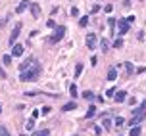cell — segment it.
Returning <instances> with one entry per match:
<instances>
[{
    "instance_id": "19",
    "label": "cell",
    "mask_w": 146,
    "mask_h": 136,
    "mask_svg": "<svg viewBox=\"0 0 146 136\" xmlns=\"http://www.w3.org/2000/svg\"><path fill=\"white\" fill-rule=\"evenodd\" d=\"M94 115H96V106H90V108H88V111L85 113V117H87V119H90V117H94Z\"/></svg>"
},
{
    "instance_id": "20",
    "label": "cell",
    "mask_w": 146,
    "mask_h": 136,
    "mask_svg": "<svg viewBox=\"0 0 146 136\" xmlns=\"http://www.w3.org/2000/svg\"><path fill=\"white\" fill-rule=\"evenodd\" d=\"M102 125H104V129H106V130H111V119H110V117H104Z\"/></svg>"
},
{
    "instance_id": "24",
    "label": "cell",
    "mask_w": 146,
    "mask_h": 136,
    "mask_svg": "<svg viewBox=\"0 0 146 136\" xmlns=\"http://www.w3.org/2000/svg\"><path fill=\"white\" fill-rule=\"evenodd\" d=\"M133 67H135V65H133V63H129V61H127V63H125V73H127V75H131V73L135 71Z\"/></svg>"
},
{
    "instance_id": "17",
    "label": "cell",
    "mask_w": 146,
    "mask_h": 136,
    "mask_svg": "<svg viewBox=\"0 0 146 136\" xmlns=\"http://www.w3.org/2000/svg\"><path fill=\"white\" fill-rule=\"evenodd\" d=\"M48 134H50V129H40L33 132V136H48Z\"/></svg>"
},
{
    "instance_id": "11",
    "label": "cell",
    "mask_w": 146,
    "mask_h": 136,
    "mask_svg": "<svg viewBox=\"0 0 146 136\" xmlns=\"http://www.w3.org/2000/svg\"><path fill=\"white\" fill-rule=\"evenodd\" d=\"M125 98H127V92H125V90H119V92H115V96H113V100H115L117 104L125 102Z\"/></svg>"
},
{
    "instance_id": "36",
    "label": "cell",
    "mask_w": 146,
    "mask_h": 136,
    "mask_svg": "<svg viewBox=\"0 0 146 136\" xmlns=\"http://www.w3.org/2000/svg\"><path fill=\"white\" fill-rule=\"evenodd\" d=\"M104 10H106V12H108V14H111V10H113V6H111V4H108V6L104 8Z\"/></svg>"
},
{
    "instance_id": "30",
    "label": "cell",
    "mask_w": 146,
    "mask_h": 136,
    "mask_svg": "<svg viewBox=\"0 0 146 136\" xmlns=\"http://www.w3.org/2000/svg\"><path fill=\"white\" fill-rule=\"evenodd\" d=\"M33 127H35V119H31V121H27V129H29V130H35Z\"/></svg>"
},
{
    "instance_id": "40",
    "label": "cell",
    "mask_w": 146,
    "mask_h": 136,
    "mask_svg": "<svg viewBox=\"0 0 146 136\" xmlns=\"http://www.w3.org/2000/svg\"><path fill=\"white\" fill-rule=\"evenodd\" d=\"M71 136H77V134H71Z\"/></svg>"
},
{
    "instance_id": "25",
    "label": "cell",
    "mask_w": 146,
    "mask_h": 136,
    "mask_svg": "<svg viewBox=\"0 0 146 136\" xmlns=\"http://www.w3.org/2000/svg\"><path fill=\"white\" fill-rule=\"evenodd\" d=\"M113 125H115V127H123V125H125V119H123V117H115Z\"/></svg>"
},
{
    "instance_id": "2",
    "label": "cell",
    "mask_w": 146,
    "mask_h": 136,
    "mask_svg": "<svg viewBox=\"0 0 146 136\" xmlns=\"http://www.w3.org/2000/svg\"><path fill=\"white\" fill-rule=\"evenodd\" d=\"M64 35H66V27H64V25H58V27L54 29V35L50 36V42H52V44L60 42V40L64 38Z\"/></svg>"
},
{
    "instance_id": "32",
    "label": "cell",
    "mask_w": 146,
    "mask_h": 136,
    "mask_svg": "<svg viewBox=\"0 0 146 136\" xmlns=\"http://www.w3.org/2000/svg\"><path fill=\"white\" fill-rule=\"evenodd\" d=\"M137 73H140V75H142V73H146V67H144V65H140V67H137Z\"/></svg>"
},
{
    "instance_id": "33",
    "label": "cell",
    "mask_w": 146,
    "mask_h": 136,
    "mask_svg": "<svg viewBox=\"0 0 146 136\" xmlns=\"http://www.w3.org/2000/svg\"><path fill=\"white\" fill-rule=\"evenodd\" d=\"M46 25H48V27H50V29H56V27H58V25H56V23L52 21V19H50V21H46Z\"/></svg>"
},
{
    "instance_id": "1",
    "label": "cell",
    "mask_w": 146,
    "mask_h": 136,
    "mask_svg": "<svg viewBox=\"0 0 146 136\" xmlns=\"http://www.w3.org/2000/svg\"><path fill=\"white\" fill-rule=\"evenodd\" d=\"M38 75H40V65L35 63L33 67H29L27 71L19 73V81H35L36 77H38Z\"/></svg>"
},
{
    "instance_id": "34",
    "label": "cell",
    "mask_w": 146,
    "mask_h": 136,
    "mask_svg": "<svg viewBox=\"0 0 146 136\" xmlns=\"http://www.w3.org/2000/svg\"><path fill=\"white\" fill-rule=\"evenodd\" d=\"M90 12H92V14H98V12H100V6H98V4H96V6H92V10H90Z\"/></svg>"
},
{
    "instance_id": "27",
    "label": "cell",
    "mask_w": 146,
    "mask_h": 136,
    "mask_svg": "<svg viewBox=\"0 0 146 136\" xmlns=\"http://www.w3.org/2000/svg\"><path fill=\"white\" fill-rule=\"evenodd\" d=\"M0 136H10L8 129H6V127H2V125H0Z\"/></svg>"
},
{
    "instance_id": "39",
    "label": "cell",
    "mask_w": 146,
    "mask_h": 136,
    "mask_svg": "<svg viewBox=\"0 0 146 136\" xmlns=\"http://www.w3.org/2000/svg\"><path fill=\"white\" fill-rule=\"evenodd\" d=\"M19 136H27V134H19Z\"/></svg>"
},
{
    "instance_id": "12",
    "label": "cell",
    "mask_w": 146,
    "mask_h": 136,
    "mask_svg": "<svg viewBox=\"0 0 146 136\" xmlns=\"http://www.w3.org/2000/svg\"><path fill=\"white\" fill-rule=\"evenodd\" d=\"M115 25H117V19L110 17L108 19V27H110V36H113V31H115Z\"/></svg>"
},
{
    "instance_id": "6",
    "label": "cell",
    "mask_w": 146,
    "mask_h": 136,
    "mask_svg": "<svg viewBox=\"0 0 146 136\" xmlns=\"http://www.w3.org/2000/svg\"><path fill=\"white\" fill-rule=\"evenodd\" d=\"M12 57H21L23 56V46L21 44H15L14 48H12V54H10Z\"/></svg>"
},
{
    "instance_id": "16",
    "label": "cell",
    "mask_w": 146,
    "mask_h": 136,
    "mask_svg": "<svg viewBox=\"0 0 146 136\" xmlns=\"http://www.w3.org/2000/svg\"><path fill=\"white\" fill-rule=\"evenodd\" d=\"M115 79H117V71L113 69V67H111V69L108 71V81H110V83H113Z\"/></svg>"
},
{
    "instance_id": "38",
    "label": "cell",
    "mask_w": 146,
    "mask_h": 136,
    "mask_svg": "<svg viewBox=\"0 0 146 136\" xmlns=\"http://www.w3.org/2000/svg\"><path fill=\"white\" fill-rule=\"evenodd\" d=\"M0 115H2V106H0Z\"/></svg>"
},
{
    "instance_id": "10",
    "label": "cell",
    "mask_w": 146,
    "mask_h": 136,
    "mask_svg": "<svg viewBox=\"0 0 146 136\" xmlns=\"http://www.w3.org/2000/svg\"><path fill=\"white\" fill-rule=\"evenodd\" d=\"M98 44H100V50H102V52H108L110 50V40L106 38V36H104V38H100V40H98Z\"/></svg>"
},
{
    "instance_id": "7",
    "label": "cell",
    "mask_w": 146,
    "mask_h": 136,
    "mask_svg": "<svg viewBox=\"0 0 146 136\" xmlns=\"http://www.w3.org/2000/svg\"><path fill=\"white\" fill-rule=\"evenodd\" d=\"M142 119H144V115H133L131 119L127 121V125H129V127H137V125H139Z\"/></svg>"
},
{
    "instance_id": "31",
    "label": "cell",
    "mask_w": 146,
    "mask_h": 136,
    "mask_svg": "<svg viewBox=\"0 0 146 136\" xmlns=\"http://www.w3.org/2000/svg\"><path fill=\"white\" fill-rule=\"evenodd\" d=\"M71 15H73V17H77V15H79V8H71Z\"/></svg>"
},
{
    "instance_id": "13",
    "label": "cell",
    "mask_w": 146,
    "mask_h": 136,
    "mask_svg": "<svg viewBox=\"0 0 146 136\" xmlns=\"http://www.w3.org/2000/svg\"><path fill=\"white\" fill-rule=\"evenodd\" d=\"M73 109H77V102H67L66 106L62 108V111L66 113V111H73Z\"/></svg>"
},
{
    "instance_id": "28",
    "label": "cell",
    "mask_w": 146,
    "mask_h": 136,
    "mask_svg": "<svg viewBox=\"0 0 146 136\" xmlns=\"http://www.w3.org/2000/svg\"><path fill=\"white\" fill-rule=\"evenodd\" d=\"M106 96H108V98H113V96H115V88L111 86V88H110L108 92H106Z\"/></svg>"
},
{
    "instance_id": "22",
    "label": "cell",
    "mask_w": 146,
    "mask_h": 136,
    "mask_svg": "<svg viewBox=\"0 0 146 136\" xmlns=\"http://www.w3.org/2000/svg\"><path fill=\"white\" fill-rule=\"evenodd\" d=\"M69 94H71V98H77V85L75 83H71V86H69Z\"/></svg>"
},
{
    "instance_id": "14",
    "label": "cell",
    "mask_w": 146,
    "mask_h": 136,
    "mask_svg": "<svg viewBox=\"0 0 146 136\" xmlns=\"http://www.w3.org/2000/svg\"><path fill=\"white\" fill-rule=\"evenodd\" d=\"M140 134H142V127L140 125H137V127H133L129 130V136H140Z\"/></svg>"
},
{
    "instance_id": "37",
    "label": "cell",
    "mask_w": 146,
    "mask_h": 136,
    "mask_svg": "<svg viewBox=\"0 0 146 136\" xmlns=\"http://www.w3.org/2000/svg\"><path fill=\"white\" fill-rule=\"evenodd\" d=\"M92 130H94V134H100V132H102V129H100V127H92Z\"/></svg>"
},
{
    "instance_id": "29",
    "label": "cell",
    "mask_w": 146,
    "mask_h": 136,
    "mask_svg": "<svg viewBox=\"0 0 146 136\" xmlns=\"http://www.w3.org/2000/svg\"><path fill=\"white\" fill-rule=\"evenodd\" d=\"M2 61H4V63H10V61H12V56H10V54H6V56H4V57H2Z\"/></svg>"
},
{
    "instance_id": "8",
    "label": "cell",
    "mask_w": 146,
    "mask_h": 136,
    "mask_svg": "<svg viewBox=\"0 0 146 136\" xmlns=\"http://www.w3.org/2000/svg\"><path fill=\"white\" fill-rule=\"evenodd\" d=\"M29 6H31L29 0H21V2L17 4V8H15V12H17V14H21V12H25V10H27Z\"/></svg>"
},
{
    "instance_id": "9",
    "label": "cell",
    "mask_w": 146,
    "mask_h": 136,
    "mask_svg": "<svg viewBox=\"0 0 146 136\" xmlns=\"http://www.w3.org/2000/svg\"><path fill=\"white\" fill-rule=\"evenodd\" d=\"M33 61H35V57H27V59H25V61H23V63L19 65V73H23V71H27V69H29V65L33 63Z\"/></svg>"
},
{
    "instance_id": "5",
    "label": "cell",
    "mask_w": 146,
    "mask_h": 136,
    "mask_svg": "<svg viewBox=\"0 0 146 136\" xmlns=\"http://www.w3.org/2000/svg\"><path fill=\"white\" fill-rule=\"evenodd\" d=\"M19 33H21V23H17V25L14 27V31H12V35H10V42H12V44H14L15 40H17Z\"/></svg>"
},
{
    "instance_id": "26",
    "label": "cell",
    "mask_w": 146,
    "mask_h": 136,
    "mask_svg": "<svg viewBox=\"0 0 146 136\" xmlns=\"http://www.w3.org/2000/svg\"><path fill=\"white\" fill-rule=\"evenodd\" d=\"M79 25H81V27H87V25H88V17H87V15H83V17L79 19Z\"/></svg>"
},
{
    "instance_id": "23",
    "label": "cell",
    "mask_w": 146,
    "mask_h": 136,
    "mask_svg": "<svg viewBox=\"0 0 146 136\" xmlns=\"http://www.w3.org/2000/svg\"><path fill=\"white\" fill-rule=\"evenodd\" d=\"M121 46H123V38H121V36H117L115 40H113V48H121Z\"/></svg>"
},
{
    "instance_id": "35",
    "label": "cell",
    "mask_w": 146,
    "mask_h": 136,
    "mask_svg": "<svg viewBox=\"0 0 146 136\" xmlns=\"http://www.w3.org/2000/svg\"><path fill=\"white\" fill-rule=\"evenodd\" d=\"M48 113H50V108H48V106H44V108H42V115H48Z\"/></svg>"
},
{
    "instance_id": "3",
    "label": "cell",
    "mask_w": 146,
    "mask_h": 136,
    "mask_svg": "<svg viewBox=\"0 0 146 136\" xmlns=\"http://www.w3.org/2000/svg\"><path fill=\"white\" fill-rule=\"evenodd\" d=\"M117 25H119V35H127V31H129V23L127 19H117Z\"/></svg>"
},
{
    "instance_id": "4",
    "label": "cell",
    "mask_w": 146,
    "mask_h": 136,
    "mask_svg": "<svg viewBox=\"0 0 146 136\" xmlns=\"http://www.w3.org/2000/svg\"><path fill=\"white\" fill-rule=\"evenodd\" d=\"M96 44H98V38H96V35H87V46L90 48V50H94L96 48Z\"/></svg>"
},
{
    "instance_id": "18",
    "label": "cell",
    "mask_w": 146,
    "mask_h": 136,
    "mask_svg": "<svg viewBox=\"0 0 146 136\" xmlns=\"http://www.w3.org/2000/svg\"><path fill=\"white\" fill-rule=\"evenodd\" d=\"M29 8H31V14L35 15V17H38V15H40V8L36 6V4H31Z\"/></svg>"
},
{
    "instance_id": "21",
    "label": "cell",
    "mask_w": 146,
    "mask_h": 136,
    "mask_svg": "<svg viewBox=\"0 0 146 136\" xmlns=\"http://www.w3.org/2000/svg\"><path fill=\"white\" fill-rule=\"evenodd\" d=\"M81 73H83V63H77L75 65V79H79Z\"/></svg>"
},
{
    "instance_id": "15",
    "label": "cell",
    "mask_w": 146,
    "mask_h": 136,
    "mask_svg": "<svg viewBox=\"0 0 146 136\" xmlns=\"http://www.w3.org/2000/svg\"><path fill=\"white\" fill-rule=\"evenodd\" d=\"M81 96H83V98H85V100H87V102H92V100H94V98H96V96H94V94H92V92H90V90H85V92L81 94Z\"/></svg>"
}]
</instances>
